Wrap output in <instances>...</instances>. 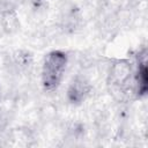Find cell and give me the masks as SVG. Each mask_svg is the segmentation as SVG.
<instances>
[{
  "label": "cell",
  "mask_w": 148,
  "mask_h": 148,
  "mask_svg": "<svg viewBox=\"0 0 148 148\" xmlns=\"http://www.w3.org/2000/svg\"><path fill=\"white\" fill-rule=\"evenodd\" d=\"M67 65V56L61 51H53L47 54L42 71L43 86L47 90H54L64 75Z\"/></svg>",
  "instance_id": "6da1fadb"
},
{
  "label": "cell",
  "mask_w": 148,
  "mask_h": 148,
  "mask_svg": "<svg viewBox=\"0 0 148 148\" xmlns=\"http://www.w3.org/2000/svg\"><path fill=\"white\" fill-rule=\"evenodd\" d=\"M132 74L131 64L126 60H118L113 62L110 67V80L111 83L117 87L118 90H123V88L128 82Z\"/></svg>",
  "instance_id": "7a4b0ae2"
},
{
  "label": "cell",
  "mask_w": 148,
  "mask_h": 148,
  "mask_svg": "<svg viewBox=\"0 0 148 148\" xmlns=\"http://www.w3.org/2000/svg\"><path fill=\"white\" fill-rule=\"evenodd\" d=\"M89 90H90V86L88 81L83 77H76L75 80H73V82L68 88L67 97L72 103H80L86 98Z\"/></svg>",
  "instance_id": "3957f363"
},
{
  "label": "cell",
  "mask_w": 148,
  "mask_h": 148,
  "mask_svg": "<svg viewBox=\"0 0 148 148\" xmlns=\"http://www.w3.org/2000/svg\"><path fill=\"white\" fill-rule=\"evenodd\" d=\"M1 23H2V27L6 31L8 32H13L17 29L18 27V21H17V17L15 15V13L13 10H7L2 14L1 16Z\"/></svg>",
  "instance_id": "277c9868"
},
{
  "label": "cell",
  "mask_w": 148,
  "mask_h": 148,
  "mask_svg": "<svg viewBox=\"0 0 148 148\" xmlns=\"http://www.w3.org/2000/svg\"><path fill=\"white\" fill-rule=\"evenodd\" d=\"M136 91L140 95H145L147 91V67L145 62L139 65L136 73Z\"/></svg>",
  "instance_id": "5b68a950"
},
{
  "label": "cell",
  "mask_w": 148,
  "mask_h": 148,
  "mask_svg": "<svg viewBox=\"0 0 148 148\" xmlns=\"http://www.w3.org/2000/svg\"><path fill=\"white\" fill-rule=\"evenodd\" d=\"M30 61H31V58H30V56H29L27 52L20 51V52H17L16 56H15V62H16V65H17L18 67H21V68L28 67V66L30 65Z\"/></svg>",
  "instance_id": "8992f818"
}]
</instances>
